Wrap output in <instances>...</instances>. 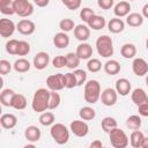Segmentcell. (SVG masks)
Here are the masks:
<instances>
[{
  "instance_id": "cell-37",
  "label": "cell",
  "mask_w": 148,
  "mask_h": 148,
  "mask_svg": "<svg viewBox=\"0 0 148 148\" xmlns=\"http://www.w3.org/2000/svg\"><path fill=\"white\" fill-rule=\"evenodd\" d=\"M64 83H65V88L67 89H73L74 87H77V81H76V76L74 72L64 74Z\"/></svg>"
},
{
  "instance_id": "cell-28",
  "label": "cell",
  "mask_w": 148,
  "mask_h": 148,
  "mask_svg": "<svg viewBox=\"0 0 148 148\" xmlns=\"http://www.w3.org/2000/svg\"><path fill=\"white\" fill-rule=\"evenodd\" d=\"M120 53H121V56H123L125 59H132V58H134L135 54H136V47H135V45L132 44V43H126V44H124V45L121 46Z\"/></svg>"
},
{
  "instance_id": "cell-9",
  "label": "cell",
  "mask_w": 148,
  "mask_h": 148,
  "mask_svg": "<svg viewBox=\"0 0 148 148\" xmlns=\"http://www.w3.org/2000/svg\"><path fill=\"white\" fill-rule=\"evenodd\" d=\"M118 98V92L116 91V89L112 88H106L101 92V101L105 106H112L116 104Z\"/></svg>"
},
{
  "instance_id": "cell-33",
  "label": "cell",
  "mask_w": 148,
  "mask_h": 148,
  "mask_svg": "<svg viewBox=\"0 0 148 148\" xmlns=\"http://www.w3.org/2000/svg\"><path fill=\"white\" fill-rule=\"evenodd\" d=\"M141 124H142L141 117L138 116V114H132L126 119V126L130 130H133V131L134 130H139L141 127Z\"/></svg>"
},
{
  "instance_id": "cell-12",
  "label": "cell",
  "mask_w": 148,
  "mask_h": 148,
  "mask_svg": "<svg viewBox=\"0 0 148 148\" xmlns=\"http://www.w3.org/2000/svg\"><path fill=\"white\" fill-rule=\"evenodd\" d=\"M16 30L22 34V35H25V36H29V35H32L36 30V25L35 23L31 21V20H28V18H23L21 21H18V23L16 24Z\"/></svg>"
},
{
  "instance_id": "cell-35",
  "label": "cell",
  "mask_w": 148,
  "mask_h": 148,
  "mask_svg": "<svg viewBox=\"0 0 148 148\" xmlns=\"http://www.w3.org/2000/svg\"><path fill=\"white\" fill-rule=\"evenodd\" d=\"M79 116L83 120H92L96 117V111L90 106H83L80 109Z\"/></svg>"
},
{
  "instance_id": "cell-8",
  "label": "cell",
  "mask_w": 148,
  "mask_h": 148,
  "mask_svg": "<svg viewBox=\"0 0 148 148\" xmlns=\"http://www.w3.org/2000/svg\"><path fill=\"white\" fill-rule=\"evenodd\" d=\"M69 130L71 132L79 138H83L88 134L89 132V126L88 124L82 119V120H73L69 125Z\"/></svg>"
},
{
  "instance_id": "cell-45",
  "label": "cell",
  "mask_w": 148,
  "mask_h": 148,
  "mask_svg": "<svg viewBox=\"0 0 148 148\" xmlns=\"http://www.w3.org/2000/svg\"><path fill=\"white\" fill-rule=\"evenodd\" d=\"M64 6H66L69 10H76L80 8L82 0H61Z\"/></svg>"
},
{
  "instance_id": "cell-19",
  "label": "cell",
  "mask_w": 148,
  "mask_h": 148,
  "mask_svg": "<svg viewBox=\"0 0 148 148\" xmlns=\"http://www.w3.org/2000/svg\"><path fill=\"white\" fill-rule=\"evenodd\" d=\"M131 12V5L128 1H120L113 7V13L117 17L127 16Z\"/></svg>"
},
{
  "instance_id": "cell-56",
  "label": "cell",
  "mask_w": 148,
  "mask_h": 148,
  "mask_svg": "<svg viewBox=\"0 0 148 148\" xmlns=\"http://www.w3.org/2000/svg\"><path fill=\"white\" fill-rule=\"evenodd\" d=\"M130 1H133V0H130Z\"/></svg>"
},
{
  "instance_id": "cell-11",
  "label": "cell",
  "mask_w": 148,
  "mask_h": 148,
  "mask_svg": "<svg viewBox=\"0 0 148 148\" xmlns=\"http://www.w3.org/2000/svg\"><path fill=\"white\" fill-rule=\"evenodd\" d=\"M132 71L136 76H145L148 74V62L143 58H135L132 62Z\"/></svg>"
},
{
  "instance_id": "cell-30",
  "label": "cell",
  "mask_w": 148,
  "mask_h": 148,
  "mask_svg": "<svg viewBox=\"0 0 148 148\" xmlns=\"http://www.w3.org/2000/svg\"><path fill=\"white\" fill-rule=\"evenodd\" d=\"M80 58L76 52H69L66 54V67L69 69H76L80 65Z\"/></svg>"
},
{
  "instance_id": "cell-54",
  "label": "cell",
  "mask_w": 148,
  "mask_h": 148,
  "mask_svg": "<svg viewBox=\"0 0 148 148\" xmlns=\"http://www.w3.org/2000/svg\"><path fill=\"white\" fill-rule=\"evenodd\" d=\"M146 47H147V50H148V37H147V39H146Z\"/></svg>"
},
{
  "instance_id": "cell-38",
  "label": "cell",
  "mask_w": 148,
  "mask_h": 148,
  "mask_svg": "<svg viewBox=\"0 0 148 148\" xmlns=\"http://www.w3.org/2000/svg\"><path fill=\"white\" fill-rule=\"evenodd\" d=\"M61 102V97L60 95L54 91V90H50V99H49V109L50 110H54L60 105Z\"/></svg>"
},
{
  "instance_id": "cell-48",
  "label": "cell",
  "mask_w": 148,
  "mask_h": 148,
  "mask_svg": "<svg viewBox=\"0 0 148 148\" xmlns=\"http://www.w3.org/2000/svg\"><path fill=\"white\" fill-rule=\"evenodd\" d=\"M113 3H114V0H97V5L99 8L102 9H111L113 7Z\"/></svg>"
},
{
  "instance_id": "cell-21",
  "label": "cell",
  "mask_w": 148,
  "mask_h": 148,
  "mask_svg": "<svg viewBox=\"0 0 148 148\" xmlns=\"http://www.w3.org/2000/svg\"><path fill=\"white\" fill-rule=\"evenodd\" d=\"M0 124L3 128L6 130H10L14 128L17 124V118L16 116H14L13 113H3L0 117Z\"/></svg>"
},
{
  "instance_id": "cell-36",
  "label": "cell",
  "mask_w": 148,
  "mask_h": 148,
  "mask_svg": "<svg viewBox=\"0 0 148 148\" xmlns=\"http://www.w3.org/2000/svg\"><path fill=\"white\" fill-rule=\"evenodd\" d=\"M117 120L113 118V117H105L103 118L102 123H101V126H102V130L105 132V133H109L111 130H113L114 127H117Z\"/></svg>"
},
{
  "instance_id": "cell-3",
  "label": "cell",
  "mask_w": 148,
  "mask_h": 148,
  "mask_svg": "<svg viewBox=\"0 0 148 148\" xmlns=\"http://www.w3.org/2000/svg\"><path fill=\"white\" fill-rule=\"evenodd\" d=\"M50 135L58 145H65L69 140V130L61 123H56L50 128Z\"/></svg>"
},
{
  "instance_id": "cell-34",
  "label": "cell",
  "mask_w": 148,
  "mask_h": 148,
  "mask_svg": "<svg viewBox=\"0 0 148 148\" xmlns=\"http://www.w3.org/2000/svg\"><path fill=\"white\" fill-rule=\"evenodd\" d=\"M0 12L3 15H13V14H15L13 0H0Z\"/></svg>"
},
{
  "instance_id": "cell-4",
  "label": "cell",
  "mask_w": 148,
  "mask_h": 148,
  "mask_svg": "<svg viewBox=\"0 0 148 148\" xmlns=\"http://www.w3.org/2000/svg\"><path fill=\"white\" fill-rule=\"evenodd\" d=\"M96 50L98 54L103 58H109L113 54V42L108 35L99 36L96 39Z\"/></svg>"
},
{
  "instance_id": "cell-39",
  "label": "cell",
  "mask_w": 148,
  "mask_h": 148,
  "mask_svg": "<svg viewBox=\"0 0 148 148\" xmlns=\"http://www.w3.org/2000/svg\"><path fill=\"white\" fill-rule=\"evenodd\" d=\"M87 69L91 73H97L102 69V62L97 58H90L87 62Z\"/></svg>"
},
{
  "instance_id": "cell-2",
  "label": "cell",
  "mask_w": 148,
  "mask_h": 148,
  "mask_svg": "<svg viewBox=\"0 0 148 148\" xmlns=\"http://www.w3.org/2000/svg\"><path fill=\"white\" fill-rule=\"evenodd\" d=\"M84 101L89 104H95L101 98V84L97 80H89L84 83Z\"/></svg>"
},
{
  "instance_id": "cell-6",
  "label": "cell",
  "mask_w": 148,
  "mask_h": 148,
  "mask_svg": "<svg viewBox=\"0 0 148 148\" xmlns=\"http://www.w3.org/2000/svg\"><path fill=\"white\" fill-rule=\"evenodd\" d=\"M15 14L21 17H29L34 13V6L29 0H13Z\"/></svg>"
},
{
  "instance_id": "cell-43",
  "label": "cell",
  "mask_w": 148,
  "mask_h": 148,
  "mask_svg": "<svg viewBox=\"0 0 148 148\" xmlns=\"http://www.w3.org/2000/svg\"><path fill=\"white\" fill-rule=\"evenodd\" d=\"M30 52V44L25 40H20L18 43V49H17V54L16 56H27Z\"/></svg>"
},
{
  "instance_id": "cell-16",
  "label": "cell",
  "mask_w": 148,
  "mask_h": 148,
  "mask_svg": "<svg viewBox=\"0 0 148 148\" xmlns=\"http://www.w3.org/2000/svg\"><path fill=\"white\" fill-rule=\"evenodd\" d=\"M75 52H76V54L79 56V58L81 60H87V59H90L91 56H92V47H91L90 44L82 42L81 44L77 45Z\"/></svg>"
},
{
  "instance_id": "cell-17",
  "label": "cell",
  "mask_w": 148,
  "mask_h": 148,
  "mask_svg": "<svg viewBox=\"0 0 148 148\" xmlns=\"http://www.w3.org/2000/svg\"><path fill=\"white\" fill-rule=\"evenodd\" d=\"M24 136H25V139H27L29 142L35 143V142L39 141V139H40V136H42V132H40V130H39L37 126L31 125V126H28V127L25 128V131H24Z\"/></svg>"
},
{
  "instance_id": "cell-22",
  "label": "cell",
  "mask_w": 148,
  "mask_h": 148,
  "mask_svg": "<svg viewBox=\"0 0 148 148\" xmlns=\"http://www.w3.org/2000/svg\"><path fill=\"white\" fill-rule=\"evenodd\" d=\"M53 44L54 46H57L58 49H65L69 45V37L66 32L60 31L58 34L54 35L53 37Z\"/></svg>"
},
{
  "instance_id": "cell-55",
  "label": "cell",
  "mask_w": 148,
  "mask_h": 148,
  "mask_svg": "<svg viewBox=\"0 0 148 148\" xmlns=\"http://www.w3.org/2000/svg\"><path fill=\"white\" fill-rule=\"evenodd\" d=\"M146 84H147V87H148V75L146 76Z\"/></svg>"
},
{
  "instance_id": "cell-18",
  "label": "cell",
  "mask_w": 148,
  "mask_h": 148,
  "mask_svg": "<svg viewBox=\"0 0 148 148\" xmlns=\"http://www.w3.org/2000/svg\"><path fill=\"white\" fill-rule=\"evenodd\" d=\"M131 98H132V102L138 106L142 103H146L148 102V95L147 92L142 89V88H135L133 91H132V95H131Z\"/></svg>"
},
{
  "instance_id": "cell-44",
  "label": "cell",
  "mask_w": 148,
  "mask_h": 148,
  "mask_svg": "<svg viewBox=\"0 0 148 148\" xmlns=\"http://www.w3.org/2000/svg\"><path fill=\"white\" fill-rule=\"evenodd\" d=\"M74 74H75V76H76L77 87L83 86V84L86 83V81H87V72L83 71V69H79V68H76V69L74 71Z\"/></svg>"
},
{
  "instance_id": "cell-53",
  "label": "cell",
  "mask_w": 148,
  "mask_h": 148,
  "mask_svg": "<svg viewBox=\"0 0 148 148\" xmlns=\"http://www.w3.org/2000/svg\"><path fill=\"white\" fill-rule=\"evenodd\" d=\"M141 148H148V136H145L143 142H142V147Z\"/></svg>"
},
{
  "instance_id": "cell-23",
  "label": "cell",
  "mask_w": 148,
  "mask_h": 148,
  "mask_svg": "<svg viewBox=\"0 0 148 148\" xmlns=\"http://www.w3.org/2000/svg\"><path fill=\"white\" fill-rule=\"evenodd\" d=\"M27 98L24 95L22 94H14L12 103H10V108H14L15 110H24L27 108Z\"/></svg>"
},
{
  "instance_id": "cell-41",
  "label": "cell",
  "mask_w": 148,
  "mask_h": 148,
  "mask_svg": "<svg viewBox=\"0 0 148 148\" xmlns=\"http://www.w3.org/2000/svg\"><path fill=\"white\" fill-rule=\"evenodd\" d=\"M18 43H20V40H17V39H9L6 43V51L12 56H16L17 49H18Z\"/></svg>"
},
{
  "instance_id": "cell-13",
  "label": "cell",
  "mask_w": 148,
  "mask_h": 148,
  "mask_svg": "<svg viewBox=\"0 0 148 148\" xmlns=\"http://www.w3.org/2000/svg\"><path fill=\"white\" fill-rule=\"evenodd\" d=\"M49 62H50V56H49V53L42 51V52H38V53L34 57L32 65H34V67H35L36 69L43 71V69H45V68L47 67Z\"/></svg>"
},
{
  "instance_id": "cell-7",
  "label": "cell",
  "mask_w": 148,
  "mask_h": 148,
  "mask_svg": "<svg viewBox=\"0 0 148 148\" xmlns=\"http://www.w3.org/2000/svg\"><path fill=\"white\" fill-rule=\"evenodd\" d=\"M46 86L50 90H54V91H59L61 89L65 88V83H64V74L62 73H57L53 75H50L46 79Z\"/></svg>"
},
{
  "instance_id": "cell-1",
  "label": "cell",
  "mask_w": 148,
  "mask_h": 148,
  "mask_svg": "<svg viewBox=\"0 0 148 148\" xmlns=\"http://www.w3.org/2000/svg\"><path fill=\"white\" fill-rule=\"evenodd\" d=\"M49 99H50V90L45 88H39L35 91L32 96L31 108L35 112L42 113L49 109Z\"/></svg>"
},
{
  "instance_id": "cell-47",
  "label": "cell",
  "mask_w": 148,
  "mask_h": 148,
  "mask_svg": "<svg viewBox=\"0 0 148 148\" xmlns=\"http://www.w3.org/2000/svg\"><path fill=\"white\" fill-rule=\"evenodd\" d=\"M10 71H12V64L6 59H1L0 60V74L1 75H6Z\"/></svg>"
},
{
  "instance_id": "cell-46",
  "label": "cell",
  "mask_w": 148,
  "mask_h": 148,
  "mask_svg": "<svg viewBox=\"0 0 148 148\" xmlns=\"http://www.w3.org/2000/svg\"><path fill=\"white\" fill-rule=\"evenodd\" d=\"M52 65L54 68H62L66 66V56H56L52 59Z\"/></svg>"
},
{
  "instance_id": "cell-50",
  "label": "cell",
  "mask_w": 148,
  "mask_h": 148,
  "mask_svg": "<svg viewBox=\"0 0 148 148\" xmlns=\"http://www.w3.org/2000/svg\"><path fill=\"white\" fill-rule=\"evenodd\" d=\"M38 7H46L50 3V0H32Z\"/></svg>"
},
{
  "instance_id": "cell-26",
  "label": "cell",
  "mask_w": 148,
  "mask_h": 148,
  "mask_svg": "<svg viewBox=\"0 0 148 148\" xmlns=\"http://www.w3.org/2000/svg\"><path fill=\"white\" fill-rule=\"evenodd\" d=\"M126 23L130 27L138 28V27L142 25V23H143V16H142V14H139V13H130L126 16Z\"/></svg>"
},
{
  "instance_id": "cell-5",
  "label": "cell",
  "mask_w": 148,
  "mask_h": 148,
  "mask_svg": "<svg viewBox=\"0 0 148 148\" xmlns=\"http://www.w3.org/2000/svg\"><path fill=\"white\" fill-rule=\"evenodd\" d=\"M109 139L111 146L114 148H126L130 143L127 134L118 127H114L109 132Z\"/></svg>"
},
{
  "instance_id": "cell-51",
  "label": "cell",
  "mask_w": 148,
  "mask_h": 148,
  "mask_svg": "<svg viewBox=\"0 0 148 148\" xmlns=\"http://www.w3.org/2000/svg\"><path fill=\"white\" fill-rule=\"evenodd\" d=\"M102 147H103V143L99 140H95L90 143V148H102Z\"/></svg>"
},
{
  "instance_id": "cell-40",
  "label": "cell",
  "mask_w": 148,
  "mask_h": 148,
  "mask_svg": "<svg viewBox=\"0 0 148 148\" xmlns=\"http://www.w3.org/2000/svg\"><path fill=\"white\" fill-rule=\"evenodd\" d=\"M59 28H60L61 31L68 32V31L74 30L75 24H74V21H73L72 18H62V20L59 22Z\"/></svg>"
},
{
  "instance_id": "cell-31",
  "label": "cell",
  "mask_w": 148,
  "mask_h": 148,
  "mask_svg": "<svg viewBox=\"0 0 148 148\" xmlns=\"http://www.w3.org/2000/svg\"><path fill=\"white\" fill-rule=\"evenodd\" d=\"M14 90L13 89H3L0 94V102L3 106H10V103H12V99H13V96H14Z\"/></svg>"
},
{
  "instance_id": "cell-25",
  "label": "cell",
  "mask_w": 148,
  "mask_h": 148,
  "mask_svg": "<svg viewBox=\"0 0 148 148\" xmlns=\"http://www.w3.org/2000/svg\"><path fill=\"white\" fill-rule=\"evenodd\" d=\"M88 27L89 28H91L92 30H101V29H103L104 27H105V24H106V21H105V18L103 17V16H99V15H94L89 21H88Z\"/></svg>"
},
{
  "instance_id": "cell-42",
  "label": "cell",
  "mask_w": 148,
  "mask_h": 148,
  "mask_svg": "<svg viewBox=\"0 0 148 148\" xmlns=\"http://www.w3.org/2000/svg\"><path fill=\"white\" fill-rule=\"evenodd\" d=\"M94 15H95L94 9H91V8H89V7H84V8H82L81 12H80V18H81L83 22H86V23H88V21H89Z\"/></svg>"
},
{
  "instance_id": "cell-49",
  "label": "cell",
  "mask_w": 148,
  "mask_h": 148,
  "mask_svg": "<svg viewBox=\"0 0 148 148\" xmlns=\"http://www.w3.org/2000/svg\"><path fill=\"white\" fill-rule=\"evenodd\" d=\"M138 111L141 117H148V102L138 105Z\"/></svg>"
},
{
  "instance_id": "cell-27",
  "label": "cell",
  "mask_w": 148,
  "mask_h": 148,
  "mask_svg": "<svg viewBox=\"0 0 148 148\" xmlns=\"http://www.w3.org/2000/svg\"><path fill=\"white\" fill-rule=\"evenodd\" d=\"M104 72L109 75H116L120 72V64L117 61V60H108L105 64H104Z\"/></svg>"
},
{
  "instance_id": "cell-20",
  "label": "cell",
  "mask_w": 148,
  "mask_h": 148,
  "mask_svg": "<svg viewBox=\"0 0 148 148\" xmlns=\"http://www.w3.org/2000/svg\"><path fill=\"white\" fill-rule=\"evenodd\" d=\"M108 29L112 34H119L125 29V22L120 17H113L108 22Z\"/></svg>"
},
{
  "instance_id": "cell-29",
  "label": "cell",
  "mask_w": 148,
  "mask_h": 148,
  "mask_svg": "<svg viewBox=\"0 0 148 148\" xmlns=\"http://www.w3.org/2000/svg\"><path fill=\"white\" fill-rule=\"evenodd\" d=\"M30 67H31V65H30L29 60H27L24 58H20L17 60H15V62L13 64V68L17 73H25L30 69Z\"/></svg>"
},
{
  "instance_id": "cell-24",
  "label": "cell",
  "mask_w": 148,
  "mask_h": 148,
  "mask_svg": "<svg viewBox=\"0 0 148 148\" xmlns=\"http://www.w3.org/2000/svg\"><path fill=\"white\" fill-rule=\"evenodd\" d=\"M143 139H145L143 133L139 130H134L130 135V143L133 148H141Z\"/></svg>"
},
{
  "instance_id": "cell-14",
  "label": "cell",
  "mask_w": 148,
  "mask_h": 148,
  "mask_svg": "<svg viewBox=\"0 0 148 148\" xmlns=\"http://www.w3.org/2000/svg\"><path fill=\"white\" fill-rule=\"evenodd\" d=\"M116 91L118 92V95L120 96H127L130 92H131V89H132V86H131V82L125 79V77H120L116 81Z\"/></svg>"
},
{
  "instance_id": "cell-10",
  "label": "cell",
  "mask_w": 148,
  "mask_h": 148,
  "mask_svg": "<svg viewBox=\"0 0 148 148\" xmlns=\"http://www.w3.org/2000/svg\"><path fill=\"white\" fill-rule=\"evenodd\" d=\"M16 30L15 23L9 18H1L0 20V35L3 38L10 37L14 31Z\"/></svg>"
},
{
  "instance_id": "cell-52",
  "label": "cell",
  "mask_w": 148,
  "mask_h": 148,
  "mask_svg": "<svg viewBox=\"0 0 148 148\" xmlns=\"http://www.w3.org/2000/svg\"><path fill=\"white\" fill-rule=\"evenodd\" d=\"M142 16L148 18V3L143 5V7H142Z\"/></svg>"
},
{
  "instance_id": "cell-32",
  "label": "cell",
  "mask_w": 148,
  "mask_h": 148,
  "mask_svg": "<svg viewBox=\"0 0 148 148\" xmlns=\"http://www.w3.org/2000/svg\"><path fill=\"white\" fill-rule=\"evenodd\" d=\"M54 120H56V117L50 111H44L39 116V123L43 126H52L54 124Z\"/></svg>"
},
{
  "instance_id": "cell-15",
  "label": "cell",
  "mask_w": 148,
  "mask_h": 148,
  "mask_svg": "<svg viewBox=\"0 0 148 148\" xmlns=\"http://www.w3.org/2000/svg\"><path fill=\"white\" fill-rule=\"evenodd\" d=\"M74 36L80 42H86L90 37V28L88 24H77L74 28Z\"/></svg>"
}]
</instances>
